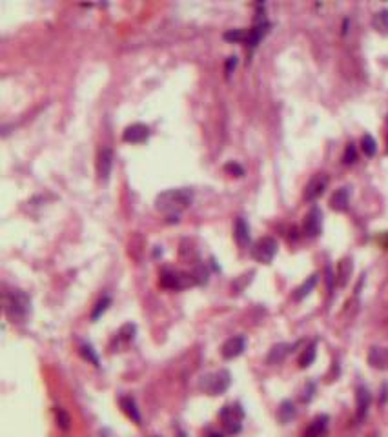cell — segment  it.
<instances>
[{"instance_id": "52a82bcc", "label": "cell", "mask_w": 388, "mask_h": 437, "mask_svg": "<svg viewBox=\"0 0 388 437\" xmlns=\"http://www.w3.org/2000/svg\"><path fill=\"white\" fill-rule=\"evenodd\" d=\"M303 232L308 237H317L323 232V212L317 206H314L310 212L306 213V217L303 220Z\"/></svg>"}, {"instance_id": "7402d4cb", "label": "cell", "mask_w": 388, "mask_h": 437, "mask_svg": "<svg viewBox=\"0 0 388 437\" xmlns=\"http://www.w3.org/2000/svg\"><path fill=\"white\" fill-rule=\"evenodd\" d=\"M352 270H354V264H352V259H343L339 263V268H337V277H339V286H344L348 283L350 275H352Z\"/></svg>"}, {"instance_id": "603a6c76", "label": "cell", "mask_w": 388, "mask_h": 437, "mask_svg": "<svg viewBox=\"0 0 388 437\" xmlns=\"http://www.w3.org/2000/svg\"><path fill=\"white\" fill-rule=\"evenodd\" d=\"M315 348H317L315 341L310 342L308 346L304 348L303 354H301V357H299V366H301V368H308V366H310L312 363H314V359H315Z\"/></svg>"}, {"instance_id": "ffe728a7", "label": "cell", "mask_w": 388, "mask_h": 437, "mask_svg": "<svg viewBox=\"0 0 388 437\" xmlns=\"http://www.w3.org/2000/svg\"><path fill=\"white\" fill-rule=\"evenodd\" d=\"M317 277L319 275H315V273L310 275L297 290H295V293H293V299H295V301H301V299H304L306 295H310V291L315 288V284H317Z\"/></svg>"}, {"instance_id": "83f0119b", "label": "cell", "mask_w": 388, "mask_h": 437, "mask_svg": "<svg viewBox=\"0 0 388 437\" xmlns=\"http://www.w3.org/2000/svg\"><path fill=\"white\" fill-rule=\"evenodd\" d=\"M80 354H82L84 359H88L90 363H93L95 366H98V357H97V354H95V350H93L90 344H82V346H80Z\"/></svg>"}, {"instance_id": "5b68a950", "label": "cell", "mask_w": 388, "mask_h": 437, "mask_svg": "<svg viewBox=\"0 0 388 437\" xmlns=\"http://www.w3.org/2000/svg\"><path fill=\"white\" fill-rule=\"evenodd\" d=\"M279 244L273 237H261L253 244L252 248V257L261 264H270L273 257L277 255Z\"/></svg>"}, {"instance_id": "4fadbf2b", "label": "cell", "mask_w": 388, "mask_h": 437, "mask_svg": "<svg viewBox=\"0 0 388 437\" xmlns=\"http://www.w3.org/2000/svg\"><path fill=\"white\" fill-rule=\"evenodd\" d=\"M356 401H357V421H363V419L366 417L370 403H372V395H370L366 386H359V388H357Z\"/></svg>"}, {"instance_id": "7a4b0ae2", "label": "cell", "mask_w": 388, "mask_h": 437, "mask_svg": "<svg viewBox=\"0 0 388 437\" xmlns=\"http://www.w3.org/2000/svg\"><path fill=\"white\" fill-rule=\"evenodd\" d=\"M29 306H31V301L29 297L20 291V290H13L6 299V312L11 319H17V321H24L26 315L29 314Z\"/></svg>"}, {"instance_id": "6da1fadb", "label": "cell", "mask_w": 388, "mask_h": 437, "mask_svg": "<svg viewBox=\"0 0 388 437\" xmlns=\"http://www.w3.org/2000/svg\"><path fill=\"white\" fill-rule=\"evenodd\" d=\"M194 200V192L188 188H179V190H168L157 195L155 208L159 212L166 213L168 217L179 215L182 210H186Z\"/></svg>"}, {"instance_id": "ba28073f", "label": "cell", "mask_w": 388, "mask_h": 437, "mask_svg": "<svg viewBox=\"0 0 388 437\" xmlns=\"http://www.w3.org/2000/svg\"><path fill=\"white\" fill-rule=\"evenodd\" d=\"M326 186H328V177L324 173H317L315 177H312L310 182L304 188V200L314 202L315 199H319L324 193Z\"/></svg>"}, {"instance_id": "cb8c5ba5", "label": "cell", "mask_w": 388, "mask_h": 437, "mask_svg": "<svg viewBox=\"0 0 388 437\" xmlns=\"http://www.w3.org/2000/svg\"><path fill=\"white\" fill-rule=\"evenodd\" d=\"M224 40H228V42H246L248 40V29H228L224 33Z\"/></svg>"}, {"instance_id": "4dcf8cb0", "label": "cell", "mask_w": 388, "mask_h": 437, "mask_svg": "<svg viewBox=\"0 0 388 437\" xmlns=\"http://www.w3.org/2000/svg\"><path fill=\"white\" fill-rule=\"evenodd\" d=\"M314 390H315V386L312 385V383H308V386H306V390H304V395H303V401L304 403H308L312 399V395H314Z\"/></svg>"}, {"instance_id": "8992f818", "label": "cell", "mask_w": 388, "mask_h": 437, "mask_svg": "<svg viewBox=\"0 0 388 437\" xmlns=\"http://www.w3.org/2000/svg\"><path fill=\"white\" fill-rule=\"evenodd\" d=\"M192 284H197L195 283V277L188 275V273H179V271H173V270H166L161 275L162 288L181 290V288H186V286H192Z\"/></svg>"}, {"instance_id": "d6a6232c", "label": "cell", "mask_w": 388, "mask_h": 437, "mask_svg": "<svg viewBox=\"0 0 388 437\" xmlns=\"http://www.w3.org/2000/svg\"><path fill=\"white\" fill-rule=\"evenodd\" d=\"M210 437H224V436L219 434V432H214V434H210Z\"/></svg>"}, {"instance_id": "5bb4252c", "label": "cell", "mask_w": 388, "mask_h": 437, "mask_svg": "<svg viewBox=\"0 0 388 437\" xmlns=\"http://www.w3.org/2000/svg\"><path fill=\"white\" fill-rule=\"evenodd\" d=\"M328 428V415H319L310 423V426L304 432V437H324Z\"/></svg>"}, {"instance_id": "ac0fdd59", "label": "cell", "mask_w": 388, "mask_h": 437, "mask_svg": "<svg viewBox=\"0 0 388 437\" xmlns=\"http://www.w3.org/2000/svg\"><path fill=\"white\" fill-rule=\"evenodd\" d=\"M121 408L126 412V415H128L131 421H135L137 424H143V419H141V413L137 410V405L135 401L131 397H122L121 399Z\"/></svg>"}, {"instance_id": "836d02e7", "label": "cell", "mask_w": 388, "mask_h": 437, "mask_svg": "<svg viewBox=\"0 0 388 437\" xmlns=\"http://www.w3.org/2000/svg\"><path fill=\"white\" fill-rule=\"evenodd\" d=\"M387 151H388V148H387Z\"/></svg>"}, {"instance_id": "9a60e30c", "label": "cell", "mask_w": 388, "mask_h": 437, "mask_svg": "<svg viewBox=\"0 0 388 437\" xmlns=\"http://www.w3.org/2000/svg\"><path fill=\"white\" fill-rule=\"evenodd\" d=\"M348 202H350V188H339V190H336V193L332 195L330 199L332 210H336V212H344L348 208Z\"/></svg>"}, {"instance_id": "3957f363", "label": "cell", "mask_w": 388, "mask_h": 437, "mask_svg": "<svg viewBox=\"0 0 388 437\" xmlns=\"http://www.w3.org/2000/svg\"><path fill=\"white\" fill-rule=\"evenodd\" d=\"M232 383V375L228 370H219L214 373H206L201 379V388L210 395H220L228 390V386Z\"/></svg>"}, {"instance_id": "f1b7e54d", "label": "cell", "mask_w": 388, "mask_h": 437, "mask_svg": "<svg viewBox=\"0 0 388 437\" xmlns=\"http://www.w3.org/2000/svg\"><path fill=\"white\" fill-rule=\"evenodd\" d=\"M357 161V149H356V144H352L350 142L346 149H344V155H343V162L344 164H354Z\"/></svg>"}, {"instance_id": "484cf974", "label": "cell", "mask_w": 388, "mask_h": 437, "mask_svg": "<svg viewBox=\"0 0 388 437\" xmlns=\"http://www.w3.org/2000/svg\"><path fill=\"white\" fill-rule=\"evenodd\" d=\"M55 417H57V424L62 428V430H68V428H70L72 419H70V415H68V412H66L64 408L55 406Z\"/></svg>"}, {"instance_id": "e0dca14e", "label": "cell", "mask_w": 388, "mask_h": 437, "mask_svg": "<svg viewBox=\"0 0 388 437\" xmlns=\"http://www.w3.org/2000/svg\"><path fill=\"white\" fill-rule=\"evenodd\" d=\"M235 241H237V244L241 248H246L250 244V228H248V224H246V220L242 217H239L237 222H235Z\"/></svg>"}, {"instance_id": "d4e9b609", "label": "cell", "mask_w": 388, "mask_h": 437, "mask_svg": "<svg viewBox=\"0 0 388 437\" xmlns=\"http://www.w3.org/2000/svg\"><path fill=\"white\" fill-rule=\"evenodd\" d=\"M361 149L364 151L366 157H374L375 151H377V142L372 135H364L361 141Z\"/></svg>"}, {"instance_id": "4316f807", "label": "cell", "mask_w": 388, "mask_h": 437, "mask_svg": "<svg viewBox=\"0 0 388 437\" xmlns=\"http://www.w3.org/2000/svg\"><path fill=\"white\" fill-rule=\"evenodd\" d=\"M111 304V299L110 297H102L100 301L95 304V308H93V312H91V321H97L98 317L108 310V306Z\"/></svg>"}, {"instance_id": "7c38bea8", "label": "cell", "mask_w": 388, "mask_h": 437, "mask_svg": "<svg viewBox=\"0 0 388 437\" xmlns=\"http://www.w3.org/2000/svg\"><path fill=\"white\" fill-rule=\"evenodd\" d=\"M368 364L375 370H388V348H372L368 352Z\"/></svg>"}, {"instance_id": "2e32d148", "label": "cell", "mask_w": 388, "mask_h": 437, "mask_svg": "<svg viewBox=\"0 0 388 437\" xmlns=\"http://www.w3.org/2000/svg\"><path fill=\"white\" fill-rule=\"evenodd\" d=\"M291 348L293 346H291V344H286V342H279V344L272 346L270 354H268V357H266V363H268V364H279L281 361H285L286 355L290 354Z\"/></svg>"}, {"instance_id": "d6986e66", "label": "cell", "mask_w": 388, "mask_h": 437, "mask_svg": "<svg viewBox=\"0 0 388 437\" xmlns=\"http://www.w3.org/2000/svg\"><path fill=\"white\" fill-rule=\"evenodd\" d=\"M372 26L377 33L381 35H388V9H381L374 15L372 19Z\"/></svg>"}, {"instance_id": "9c48e42d", "label": "cell", "mask_w": 388, "mask_h": 437, "mask_svg": "<svg viewBox=\"0 0 388 437\" xmlns=\"http://www.w3.org/2000/svg\"><path fill=\"white\" fill-rule=\"evenodd\" d=\"M148 137H149V128L146 124H141V122L128 126L122 133L124 142H129V144H141V142L148 141Z\"/></svg>"}, {"instance_id": "8fae6325", "label": "cell", "mask_w": 388, "mask_h": 437, "mask_svg": "<svg viewBox=\"0 0 388 437\" xmlns=\"http://www.w3.org/2000/svg\"><path fill=\"white\" fill-rule=\"evenodd\" d=\"M111 166H113V153H111L110 148H102L100 153H98V161H97V173L98 179L102 182H108L111 173Z\"/></svg>"}, {"instance_id": "277c9868", "label": "cell", "mask_w": 388, "mask_h": 437, "mask_svg": "<svg viewBox=\"0 0 388 437\" xmlns=\"http://www.w3.org/2000/svg\"><path fill=\"white\" fill-rule=\"evenodd\" d=\"M242 417L244 412L241 405H224L219 412V419L222 421V426L228 434H239L242 428Z\"/></svg>"}, {"instance_id": "30bf717a", "label": "cell", "mask_w": 388, "mask_h": 437, "mask_svg": "<svg viewBox=\"0 0 388 437\" xmlns=\"http://www.w3.org/2000/svg\"><path fill=\"white\" fill-rule=\"evenodd\" d=\"M246 350V339L242 335H235L232 339H228L222 348H220V354L224 359H235V357H239L242 352Z\"/></svg>"}, {"instance_id": "1f68e13d", "label": "cell", "mask_w": 388, "mask_h": 437, "mask_svg": "<svg viewBox=\"0 0 388 437\" xmlns=\"http://www.w3.org/2000/svg\"><path fill=\"white\" fill-rule=\"evenodd\" d=\"M235 66H237V57H230L226 62V75L232 73V70H235Z\"/></svg>"}, {"instance_id": "f546056e", "label": "cell", "mask_w": 388, "mask_h": 437, "mask_svg": "<svg viewBox=\"0 0 388 437\" xmlns=\"http://www.w3.org/2000/svg\"><path fill=\"white\" fill-rule=\"evenodd\" d=\"M224 171L230 175H235V177H242L244 175V168L239 166L237 162H228V164H224Z\"/></svg>"}, {"instance_id": "44dd1931", "label": "cell", "mask_w": 388, "mask_h": 437, "mask_svg": "<svg viewBox=\"0 0 388 437\" xmlns=\"http://www.w3.org/2000/svg\"><path fill=\"white\" fill-rule=\"evenodd\" d=\"M277 417L283 424L290 423L291 419L295 417V406H293L291 401H283V403H281V406H279V410H277Z\"/></svg>"}]
</instances>
